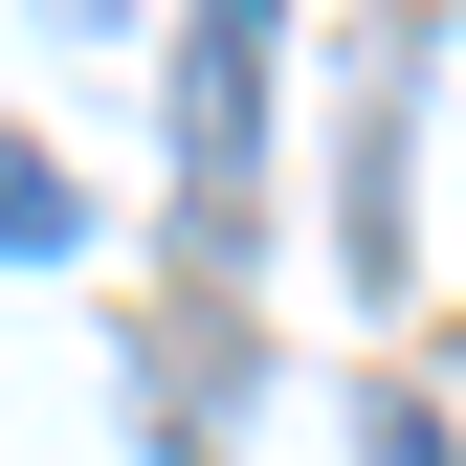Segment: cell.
Instances as JSON below:
<instances>
[{"label": "cell", "instance_id": "cell-1", "mask_svg": "<svg viewBox=\"0 0 466 466\" xmlns=\"http://www.w3.org/2000/svg\"><path fill=\"white\" fill-rule=\"evenodd\" d=\"M267 45L289 0H178V200L245 222V156H267Z\"/></svg>", "mask_w": 466, "mask_h": 466}, {"label": "cell", "instance_id": "cell-2", "mask_svg": "<svg viewBox=\"0 0 466 466\" xmlns=\"http://www.w3.org/2000/svg\"><path fill=\"white\" fill-rule=\"evenodd\" d=\"M0 245H23V267H67V245H89V178H67L45 134H0Z\"/></svg>", "mask_w": 466, "mask_h": 466}, {"label": "cell", "instance_id": "cell-3", "mask_svg": "<svg viewBox=\"0 0 466 466\" xmlns=\"http://www.w3.org/2000/svg\"><path fill=\"white\" fill-rule=\"evenodd\" d=\"M356 466H444V422H422V400H378V444H356Z\"/></svg>", "mask_w": 466, "mask_h": 466}]
</instances>
